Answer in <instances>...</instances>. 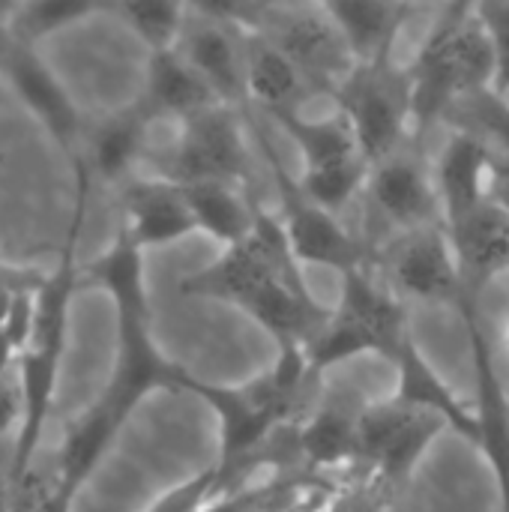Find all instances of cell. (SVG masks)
I'll return each instance as SVG.
<instances>
[{"label":"cell","mask_w":509,"mask_h":512,"mask_svg":"<svg viewBox=\"0 0 509 512\" xmlns=\"http://www.w3.org/2000/svg\"><path fill=\"white\" fill-rule=\"evenodd\" d=\"M246 96L249 111L255 108L264 117H279L303 111L309 99L321 93L288 54H282L264 36L246 30Z\"/></svg>","instance_id":"e0dca14e"},{"label":"cell","mask_w":509,"mask_h":512,"mask_svg":"<svg viewBox=\"0 0 509 512\" xmlns=\"http://www.w3.org/2000/svg\"><path fill=\"white\" fill-rule=\"evenodd\" d=\"M75 165V210H72V225L63 243L60 264L51 276H45L42 288L36 291V312H33V333L27 348L21 351L15 363V378H18V393H21V420L15 429V444H12V459H9V498H15L33 468L42 429L48 423L54 393H57V378H60V363L66 351V330H69V303L78 288V264H75V249L84 225V210H87V186H90V168L84 159L72 162Z\"/></svg>","instance_id":"6da1fadb"},{"label":"cell","mask_w":509,"mask_h":512,"mask_svg":"<svg viewBox=\"0 0 509 512\" xmlns=\"http://www.w3.org/2000/svg\"><path fill=\"white\" fill-rule=\"evenodd\" d=\"M381 342L375 333H369L360 321L348 318L345 312H330L327 324L318 330V336L306 345V360L312 375H324L336 363L354 360L360 354H381Z\"/></svg>","instance_id":"484cf974"},{"label":"cell","mask_w":509,"mask_h":512,"mask_svg":"<svg viewBox=\"0 0 509 512\" xmlns=\"http://www.w3.org/2000/svg\"><path fill=\"white\" fill-rule=\"evenodd\" d=\"M270 120H276L294 138V144L300 147V156H303V168H318V165L336 162L342 156L360 153L354 132L339 108H333L330 114H321V117H309L303 108V111L279 114Z\"/></svg>","instance_id":"d4e9b609"},{"label":"cell","mask_w":509,"mask_h":512,"mask_svg":"<svg viewBox=\"0 0 509 512\" xmlns=\"http://www.w3.org/2000/svg\"><path fill=\"white\" fill-rule=\"evenodd\" d=\"M447 426L438 414L408 408L396 399L384 405H366L360 417V465L399 489L420 456L435 441L438 429Z\"/></svg>","instance_id":"8fae6325"},{"label":"cell","mask_w":509,"mask_h":512,"mask_svg":"<svg viewBox=\"0 0 509 512\" xmlns=\"http://www.w3.org/2000/svg\"><path fill=\"white\" fill-rule=\"evenodd\" d=\"M408 75L414 99V135L420 141L438 120H447L459 102L492 90L495 48L480 9L471 3L435 9L432 33L408 66Z\"/></svg>","instance_id":"3957f363"},{"label":"cell","mask_w":509,"mask_h":512,"mask_svg":"<svg viewBox=\"0 0 509 512\" xmlns=\"http://www.w3.org/2000/svg\"><path fill=\"white\" fill-rule=\"evenodd\" d=\"M363 402L324 399L294 423L297 471L321 480L324 474L360 465V417Z\"/></svg>","instance_id":"5bb4252c"},{"label":"cell","mask_w":509,"mask_h":512,"mask_svg":"<svg viewBox=\"0 0 509 512\" xmlns=\"http://www.w3.org/2000/svg\"><path fill=\"white\" fill-rule=\"evenodd\" d=\"M0 72L12 84L18 99L30 108V114L48 129V135L57 141V147L66 150V156L75 162L78 159L75 144L81 135L78 108L69 99V93L63 90V84L57 81V75L45 66V60L30 45H21L15 39Z\"/></svg>","instance_id":"9a60e30c"},{"label":"cell","mask_w":509,"mask_h":512,"mask_svg":"<svg viewBox=\"0 0 509 512\" xmlns=\"http://www.w3.org/2000/svg\"><path fill=\"white\" fill-rule=\"evenodd\" d=\"M96 12H111V6L84 3V0H33V3H15L6 27L21 45L33 48L39 39H45L69 24H78Z\"/></svg>","instance_id":"4316f807"},{"label":"cell","mask_w":509,"mask_h":512,"mask_svg":"<svg viewBox=\"0 0 509 512\" xmlns=\"http://www.w3.org/2000/svg\"><path fill=\"white\" fill-rule=\"evenodd\" d=\"M180 57L207 81L216 99L228 108L249 111L246 96V30L231 21L216 3L189 6Z\"/></svg>","instance_id":"30bf717a"},{"label":"cell","mask_w":509,"mask_h":512,"mask_svg":"<svg viewBox=\"0 0 509 512\" xmlns=\"http://www.w3.org/2000/svg\"><path fill=\"white\" fill-rule=\"evenodd\" d=\"M360 210L369 216L360 231L369 255L399 234L444 225L432 156L423 141H408L369 168Z\"/></svg>","instance_id":"5b68a950"},{"label":"cell","mask_w":509,"mask_h":512,"mask_svg":"<svg viewBox=\"0 0 509 512\" xmlns=\"http://www.w3.org/2000/svg\"><path fill=\"white\" fill-rule=\"evenodd\" d=\"M153 177H165L177 186L228 180L252 186L249 150H246V111L213 105L183 123H174L171 141L150 156Z\"/></svg>","instance_id":"8992f818"},{"label":"cell","mask_w":509,"mask_h":512,"mask_svg":"<svg viewBox=\"0 0 509 512\" xmlns=\"http://www.w3.org/2000/svg\"><path fill=\"white\" fill-rule=\"evenodd\" d=\"M219 6L231 21L264 36L282 54H288L321 96L333 99L336 90L357 69V60L324 3H219Z\"/></svg>","instance_id":"277c9868"},{"label":"cell","mask_w":509,"mask_h":512,"mask_svg":"<svg viewBox=\"0 0 509 512\" xmlns=\"http://www.w3.org/2000/svg\"><path fill=\"white\" fill-rule=\"evenodd\" d=\"M21 420V393H18V378L15 372L0 381V441L3 435Z\"/></svg>","instance_id":"4dcf8cb0"},{"label":"cell","mask_w":509,"mask_h":512,"mask_svg":"<svg viewBox=\"0 0 509 512\" xmlns=\"http://www.w3.org/2000/svg\"><path fill=\"white\" fill-rule=\"evenodd\" d=\"M111 12H117L141 36V42L150 48V54H156V51L177 48L183 27H186L189 6L147 0V3H117V6H111Z\"/></svg>","instance_id":"f1b7e54d"},{"label":"cell","mask_w":509,"mask_h":512,"mask_svg":"<svg viewBox=\"0 0 509 512\" xmlns=\"http://www.w3.org/2000/svg\"><path fill=\"white\" fill-rule=\"evenodd\" d=\"M330 18L336 21L345 45L351 48L357 66L390 63L393 45L405 27V21L420 12L408 3H381V0H339L324 3Z\"/></svg>","instance_id":"ffe728a7"},{"label":"cell","mask_w":509,"mask_h":512,"mask_svg":"<svg viewBox=\"0 0 509 512\" xmlns=\"http://www.w3.org/2000/svg\"><path fill=\"white\" fill-rule=\"evenodd\" d=\"M153 123V114L141 102H135L96 123L81 159L105 183L126 186L132 177H138V168L147 165Z\"/></svg>","instance_id":"d6986e66"},{"label":"cell","mask_w":509,"mask_h":512,"mask_svg":"<svg viewBox=\"0 0 509 512\" xmlns=\"http://www.w3.org/2000/svg\"><path fill=\"white\" fill-rule=\"evenodd\" d=\"M369 264L405 306L438 303V306L462 309L468 297H477L468 291L462 279L444 225L393 237L390 243H384L369 255Z\"/></svg>","instance_id":"ba28073f"},{"label":"cell","mask_w":509,"mask_h":512,"mask_svg":"<svg viewBox=\"0 0 509 512\" xmlns=\"http://www.w3.org/2000/svg\"><path fill=\"white\" fill-rule=\"evenodd\" d=\"M12 6H15V3H12ZM12 6H0V66H3V60L9 57L12 45H15V36H12L9 27H6V21H9V15H12Z\"/></svg>","instance_id":"1f68e13d"},{"label":"cell","mask_w":509,"mask_h":512,"mask_svg":"<svg viewBox=\"0 0 509 512\" xmlns=\"http://www.w3.org/2000/svg\"><path fill=\"white\" fill-rule=\"evenodd\" d=\"M447 120H453L456 129L471 132L483 144H489L501 162H509V99L498 96L495 90H483L459 102Z\"/></svg>","instance_id":"83f0119b"},{"label":"cell","mask_w":509,"mask_h":512,"mask_svg":"<svg viewBox=\"0 0 509 512\" xmlns=\"http://www.w3.org/2000/svg\"><path fill=\"white\" fill-rule=\"evenodd\" d=\"M138 243L120 228L114 243L78 273V282L99 285L114 300L117 312V354L111 378L99 402L126 426L135 408L156 390H183L189 372L162 357L150 330V303L144 288V264Z\"/></svg>","instance_id":"7a4b0ae2"},{"label":"cell","mask_w":509,"mask_h":512,"mask_svg":"<svg viewBox=\"0 0 509 512\" xmlns=\"http://www.w3.org/2000/svg\"><path fill=\"white\" fill-rule=\"evenodd\" d=\"M333 102L345 114L357 150L369 165L387 159L417 138L411 75L393 60L378 66H357L354 75L336 90Z\"/></svg>","instance_id":"52a82bcc"},{"label":"cell","mask_w":509,"mask_h":512,"mask_svg":"<svg viewBox=\"0 0 509 512\" xmlns=\"http://www.w3.org/2000/svg\"><path fill=\"white\" fill-rule=\"evenodd\" d=\"M216 468H210V471H204V474H198V477H192V480H186V483H180V486H174L171 492H165L162 498H156L147 512H201L204 510V504L213 498V492H216Z\"/></svg>","instance_id":"f546056e"},{"label":"cell","mask_w":509,"mask_h":512,"mask_svg":"<svg viewBox=\"0 0 509 512\" xmlns=\"http://www.w3.org/2000/svg\"><path fill=\"white\" fill-rule=\"evenodd\" d=\"M507 342H509V330H507Z\"/></svg>","instance_id":"836d02e7"},{"label":"cell","mask_w":509,"mask_h":512,"mask_svg":"<svg viewBox=\"0 0 509 512\" xmlns=\"http://www.w3.org/2000/svg\"><path fill=\"white\" fill-rule=\"evenodd\" d=\"M459 312L468 324L471 357H474V384H477L474 417L480 432L477 447L483 450V456L489 459L498 477L504 512H509V393L495 360V336L486 312L480 309V297H468Z\"/></svg>","instance_id":"7c38bea8"},{"label":"cell","mask_w":509,"mask_h":512,"mask_svg":"<svg viewBox=\"0 0 509 512\" xmlns=\"http://www.w3.org/2000/svg\"><path fill=\"white\" fill-rule=\"evenodd\" d=\"M141 105L153 114V120L183 123L222 102L207 87V81L180 57V51L171 48V51L150 54Z\"/></svg>","instance_id":"7402d4cb"},{"label":"cell","mask_w":509,"mask_h":512,"mask_svg":"<svg viewBox=\"0 0 509 512\" xmlns=\"http://www.w3.org/2000/svg\"><path fill=\"white\" fill-rule=\"evenodd\" d=\"M399 372V390H396V402L408 405V408H420L429 414H438L450 429H456L459 435H465L471 444H477L480 432H477V417H474V405H465L462 399H456V393L435 375V369L420 357L417 345L411 342V336L399 345V351L390 360Z\"/></svg>","instance_id":"603a6c76"},{"label":"cell","mask_w":509,"mask_h":512,"mask_svg":"<svg viewBox=\"0 0 509 512\" xmlns=\"http://www.w3.org/2000/svg\"><path fill=\"white\" fill-rule=\"evenodd\" d=\"M462 279L471 294L509 270V207L501 198H489L465 222L447 228Z\"/></svg>","instance_id":"ac0fdd59"},{"label":"cell","mask_w":509,"mask_h":512,"mask_svg":"<svg viewBox=\"0 0 509 512\" xmlns=\"http://www.w3.org/2000/svg\"><path fill=\"white\" fill-rule=\"evenodd\" d=\"M138 249L168 246L198 234L195 216L177 183L153 174H138L123 186V225Z\"/></svg>","instance_id":"2e32d148"},{"label":"cell","mask_w":509,"mask_h":512,"mask_svg":"<svg viewBox=\"0 0 509 512\" xmlns=\"http://www.w3.org/2000/svg\"><path fill=\"white\" fill-rule=\"evenodd\" d=\"M435 186L441 198L444 228L465 222L489 198H495V168L498 156L477 135L456 129L441 153L432 159Z\"/></svg>","instance_id":"4fadbf2b"},{"label":"cell","mask_w":509,"mask_h":512,"mask_svg":"<svg viewBox=\"0 0 509 512\" xmlns=\"http://www.w3.org/2000/svg\"><path fill=\"white\" fill-rule=\"evenodd\" d=\"M369 168L372 165L360 153H351L318 168H303V174L297 177V186L306 201L345 219L354 207L363 204Z\"/></svg>","instance_id":"cb8c5ba5"},{"label":"cell","mask_w":509,"mask_h":512,"mask_svg":"<svg viewBox=\"0 0 509 512\" xmlns=\"http://www.w3.org/2000/svg\"><path fill=\"white\" fill-rule=\"evenodd\" d=\"M9 459L12 456L3 453V441H0V486H9Z\"/></svg>","instance_id":"d6a6232c"},{"label":"cell","mask_w":509,"mask_h":512,"mask_svg":"<svg viewBox=\"0 0 509 512\" xmlns=\"http://www.w3.org/2000/svg\"><path fill=\"white\" fill-rule=\"evenodd\" d=\"M180 189L195 216L198 234L219 240L225 249L252 237L261 210V201L252 192V186L228 183V180H204V183H186Z\"/></svg>","instance_id":"44dd1931"},{"label":"cell","mask_w":509,"mask_h":512,"mask_svg":"<svg viewBox=\"0 0 509 512\" xmlns=\"http://www.w3.org/2000/svg\"><path fill=\"white\" fill-rule=\"evenodd\" d=\"M258 141L264 144L273 177L279 180V192H282L279 225L285 231V240H288L297 264L333 267V270H339V276H345L357 267H366L369 264V246L363 243L360 231H351L345 225V219H339V216L315 207L312 201H306L300 186H297V177H288L282 159L267 147L261 132H258Z\"/></svg>","instance_id":"9c48e42d"}]
</instances>
